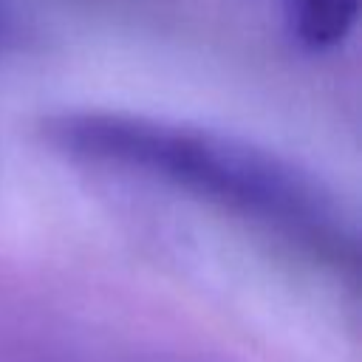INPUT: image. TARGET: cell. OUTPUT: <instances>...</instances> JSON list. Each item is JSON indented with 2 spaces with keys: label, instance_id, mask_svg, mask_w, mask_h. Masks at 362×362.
Here are the masks:
<instances>
[{
  "label": "cell",
  "instance_id": "obj_1",
  "mask_svg": "<svg viewBox=\"0 0 362 362\" xmlns=\"http://www.w3.org/2000/svg\"><path fill=\"white\" fill-rule=\"evenodd\" d=\"M59 153L178 187L322 252H342L334 195L303 167L252 141L164 119L76 110L42 122Z\"/></svg>",
  "mask_w": 362,
  "mask_h": 362
},
{
  "label": "cell",
  "instance_id": "obj_2",
  "mask_svg": "<svg viewBox=\"0 0 362 362\" xmlns=\"http://www.w3.org/2000/svg\"><path fill=\"white\" fill-rule=\"evenodd\" d=\"M359 11V0H294V31L308 48H331L345 40Z\"/></svg>",
  "mask_w": 362,
  "mask_h": 362
}]
</instances>
